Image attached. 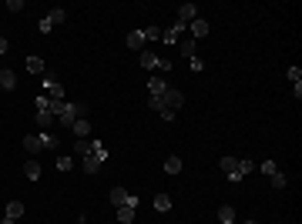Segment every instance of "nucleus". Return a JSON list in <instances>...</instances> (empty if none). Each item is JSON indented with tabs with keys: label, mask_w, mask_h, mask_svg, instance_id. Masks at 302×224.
Instances as JSON below:
<instances>
[{
	"label": "nucleus",
	"mask_w": 302,
	"mask_h": 224,
	"mask_svg": "<svg viewBox=\"0 0 302 224\" xmlns=\"http://www.w3.org/2000/svg\"><path fill=\"white\" fill-rule=\"evenodd\" d=\"M74 154H77V157H94V161L104 164V161H108V144H101V141H88V137H84V141H77V144H74Z\"/></svg>",
	"instance_id": "obj_1"
},
{
	"label": "nucleus",
	"mask_w": 302,
	"mask_h": 224,
	"mask_svg": "<svg viewBox=\"0 0 302 224\" xmlns=\"http://www.w3.org/2000/svg\"><path fill=\"white\" fill-rule=\"evenodd\" d=\"M185 104V94L181 91H175V87H168V91L161 94V107H158V114H178V107Z\"/></svg>",
	"instance_id": "obj_2"
},
{
	"label": "nucleus",
	"mask_w": 302,
	"mask_h": 224,
	"mask_svg": "<svg viewBox=\"0 0 302 224\" xmlns=\"http://www.w3.org/2000/svg\"><path fill=\"white\" fill-rule=\"evenodd\" d=\"M84 114H88V107H84V104H71V100H64V111H60V124H64V127H71V124H74V121H81Z\"/></svg>",
	"instance_id": "obj_3"
},
{
	"label": "nucleus",
	"mask_w": 302,
	"mask_h": 224,
	"mask_svg": "<svg viewBox=\"0 0 302 224\" xmlns=\"http://www.w3.org/2000/svg\"><path fill=\"white\" fill-rule=\"evenodd\" d=\"M108 204L111 207H124V204H134L138 207V198H131L124 187H111V194H108Z\"/></svg>",
	"instance_id": "obj_4"
},
{
	"label": "nucleus",
	"mask_w": 302,
	"mask_h": 224,
	"mask_svg": "<svg viewBox=\"0 0 302 224\" xmlns=\"http://www.w3.org/2000/svg\"><path fill=\"white\" fill-rule=\"evenodd\" d=\"M141 67H145V71H168L171 64L161 60L158 54H151V50H141Z\"/></svg>",
	"instance_id": "obj_5"
},
{
	"label": "nucleus",
	"mask_w": 302,
	"mask_h": 224,
	"mask_svg": "<svg viewBox=\"0 0 302 224\" xmlns=\"http://www.w3.org/2000/svg\"><path fill=\"white\" fill-rule=\"evenodd\" d=\"M185 30H188V27H181V24L175 20V24H171L168 30L161 34V40H165V44H181V37H185Z\"/></svg>",
	"instance_id": "obj_6"
},
{
	"label": "nucleus",
	"mask_w": 302,
	"mask_h": 224,
	"mask_svg": "<svg viewBox=\"0 0 302 224\" xmlns=\"http://www.w3.org/2000/svg\"><path fill=\"white\" fill-rule=\"evenodd\" d=\"M191 20H198V7H195V3H185V7H178V24H181V27H188Z\"/></svg>",
	"instance_id": "obj_7"
},
{
	"label": "nucleus",
	"mask_w": 302,
	"mask_h": 224,
	"mask_svg": "<svg viewBox=\"0 0 302 224\" xmlns=\"http://www.w3.org/2000/svg\"><path fill=\"white\" fill-rule=\"evenodd\" d=\"M124 44H128L131 50H138V54H141V50H145V34H141V30H131V34L124 37Z\"/></svg>",
	"instance_id": "obj_8"
},
{
	"label": "nucleus",
	"mask_w": 302,
	"mask_h": 224,
	"mask_svg": "<svg viewBox=\"0 0 302 224\" xmlns=\"http://www.w3.org/2000/svg\"><path fill=\"white\" fill-rule=\"evenodd\" d=\"M27 74H47V64H44L37 54H30L27 57Z\"/></svg>",
	"instance_id": "obj_9"
},
{
	"label": "nucleus",
	"mask_w": 302,
	"mask_h": 224,
	"mask_svg": "<svg viewBox=\"0 0 302 224\" xmlns=\"http://www.w3.org/2000/svg\"><path fill=\"white\" fill-rule=\"evenodd\" d=\"M71 131H74L77 141H84V137L91 134V121H84V117H81V121H74V124H71Z\"/></svg>",
	"instance_id": "obj_10"
},
{
	"label": "nucleus",
	"mask_w": 302,
	"mask_h": 224,
	"mask_svg": "<svg viewBox=\"0 0 302 224\" xmlns=\"http://www.w3.org/2000/svg\"><path fill=\"white\" fill-rule=\"evenodd\" d=\"M24 150H27V154H37V150H44V144H40V134H27V137H24Z\"/></svg>",
	"instance_id": "obj_11"
},
{
	"label": "nucleus",
	"mask_w": 302,
	"mask_h": 224,
	"mask_svg": "<svg viewBox=\"0 0 302 224\" xmlns=\"http://www.w3.org/2000/svg\"><path fill=\"white\" fill-rule=\"evenodd\" d=\"M0 87H3V91H14V87H17V74L3 67V71H0Z\"/></svg>",
	"instance_id": "obj_12"
},
{
	"label": "nucleus",
	"mask_w": 302,
	"mask_h": 224,
	"mask_svg": "<svg viewBox=\"0 0 302 224\" xmlns=\"http://www.w3.org/2000/svg\"><path fill=\"white\" fill-rule=\"evenodd\" d=\"M188 27H191V40H198V37H205V34H208V20H202V17L191 20Z\"/></svg>",
	"instance_id": "obj_13"
},
{
	"label": "nucleus",
	"mask_w": 302,
	"mask_h": 224,
	"mask_svg": "<svg viewBox=\"0 0 302 224\" xmlns=\"http://www.w3.org/2000/svg\"><path fill=\"white\" fill-rule=\"evenodd\" d=\"M148 97H161V94H165V91H168V84H165V80H161V77H151V80H148Z\"/></svg>",
	"instance_id": "obj_14"
},
{
	"label": "nucleus",
	"mask_w": 302,
	"mask_h": 224,
	"mask_svg": "<svg viewBox=\"0 0 302 224\" xmlns=\"http://www.w3.org/2000/svg\"><path fill=\"white\" fill-rule=\"evenodd\" d=\"M114 211H118V221H121V224H131V221H134V204L114 207Z\"/></svg>",
	"instance_id": "obj_15"
},
{
	"label": "nucleus",
	"mask_w": 302,
	"mask_h": 224,
	"mask_svg": "<svg viewBox=\"0 0 302 224\" xmlns=\"http://www.w3.org/2000/svg\"><path fill=\"white\" fill-rule=\"evenodd\" d=\"M218 221H222V224H235V207L222 204V207H218Z\"/></svg>",
	"instance_id": "obj_16"
},
{
	"label": "nucleus",
	"mask_w": 302,
	"mask_h": 224,
	"mask_svg": "<svg viewBox=\"0 0 302 224\" xmlns=\"http://www.w3.org/2000/svg\"><path fill=\"white\" fill-rule=\"evenodd\" d=\"M81 168H84V174H97V171H101V161H94V157H81Z\"/></svg>",
	"instance_id": "obj_17"
},
{
	"label": "nucleus",
	"mask_w": 302,
	"mask_h": 224,
	"mask_svg": "<svg viewBox=\"0 0 302 224\" xmlns=\"http://www.w3.org/2000/svg\"><path fill=\"white\" fill-rule=\"evenodd\" d=\"M165 174H181V157H175V154H171L168 161H165Z\"/></svg>",
	"instance_id": "obj_18"
},
{
	"label": "nucleus",
	"mask_w": 302,
	"mask_h": 224,
	"mask_svg": "<svg viewBox=\"0 0 302 224\" xmlns=\"http://www.w3.org/2000/svg\"><path fill=\"white\" fill-rule=\"evenodd\" d=\"M20 214H24V204H20V201H10V204H7V218H10V221H17Z\"/></svg>",
	"instance_id": "obj_19"
},
{
	"label": "nucleus",
	"mask_w": 302,
	"mask_h": 224,
	"mask_svg": "<svg viewBox=\"0 0 302 224\" xmlns=\"http://www.w3.org/2000/svg\"><path fill=\"white\" fill-rule=\"evenodd\" d=\"M24 171H27V177H30V181H37V177H40V164L34 161V157L27 161V168H24Z\"/></svg>",
	"instance_id": "obj_20"
},
{
	"label": "nucleus",
	"mask_w": 302,
	"mask_h": 224,
	"mask_svg": "<svg viewBox=\"0 0 302 224\" xmlns=\"http://www.w3.org/2000/svg\"><path fill=\"white\" fill-rule=\"evenodd\" d=\"M154 211H171V198L168 194H158V198H154Z\"/></svg>",
	"instance_id": "obj_21"
},
{
	"label": "nucleus",
	"mask_w": 302,
	"mask_h": 224,
	"mask_svg": "<svg viewBox=\"0 0 302 224\" xmlns=\"http://www.w3.org/2000/svg\"><path fill=\"white\" fill-rule=\"evenodd\" d=\"M47 20H51V24H64V20H67V10H60V7H54V10L47 14Z\"/></svg>",
	"instance_id": "obj_22"
},
{
	"label": "nucleus",
	"mask_w": 302,
	"mask_h": 224,
	"mask_svg": "<svg viewBox=\"0 0 302 224\" xmlns=\"http://www.w3.org/2000/svg\"><path fill=\"white\" fill-rule=\"evenodd\" d=\"M235 171H239V174H242V177H245V174H252V171H255V164H252V161H248V157H242V161H239V164H235Z\"/></svg>",
	"instance_id": "obj_23"
},
{
	"label": "nucleus",
	"mask_w": 302,
	"mask_h": 224,
	"mask_svg": "<svg viewBox=\"0 0 302 224\" xmlns=\"http://www.w3.org/2000/svg\"><path fill=\"white\" fill-rule=\"evenodd\" d=\"M40 144H44L47 150H54L57 148V137H54V134H47V131H40Z\"/></svg>",
	"instance_id": "obj_24"
},
{
	"label": "nucleus",
	"mask_w": 302,
	"mask_h": 224,
	"mask_svg": "<svg viewBox=\"0 0 302 224\" xmlns=\"http://www.w3.org/2000/svg\"><path fill=\"white\" fill-rule=\"evenodd\" d=\"M141 34H145V40H161V27H154V24H151V27L141 30Z\"/></svg>",
	"instance_id": "obj_25"
},
{
	"label": "nucleus",
	"mask_w": 302,
	"mask_h": 224,
	"mask_svg": "<svg viewBox=\"0 0 302 224\" xmlns=\"http://www.w3.org/2000/svg\"><path fill=\"white\" fill-rule=\"evenodd\" d=\"M71 168H74V157L60 154V157H57V171H71Z\"/></svg>",
	"instance_id": "obj_26"
},
{
	"label": "nucleus",
	"mask_w": 302,
	"mask_h": 224,
	"mask_svg": "<svg viewBox=\"0 0 302 224\" xmlns=\"http://www.w3.org/2000/svg\"><path fill=\"white\" fill-rule=\"evenodd\" d=\"M235 164H239L235 157H222V161H218V168L225 171V174H232V171H235Z\"/></svg>",
	"instance_id": "obj_27"
},
{
	"label": "nucleus",
	"mask_w": 302,
	"mask_h": 224,
	"mask_svg": "<svg viewBox=\"0 0 302 224\" xmlns=\"http://www.w3.org/2000/svg\"><path fill=\"white\" fill-rule=\"evenodd\" d=\"M188 67H191V71H195V74H202V71H205V60H202V57L195 54V57H191V60H188Z\"/></svg>",
	"instance_id": "obj_28"
},
{
	"label": "nucleus",
	"mask_w": 302,
	"mask_h": 224,
	"mask_svg": "<svg viewBox=\"0 0 302 224\" xmlns=\"http://www.w3.org/2000/svg\"><path fill=\"white\" fill-rule=\"evenodd\" d=\"M181 54H185V57H188V60H191V57H195V40H181Z\"/></svg>",
	"instance_id": "obj_29"
},
{
	"label": "nucleus",
	"mask_w": 302,
	"mask_h": 224,
	"mask_svg": "<svg viewBox=\"0 0 302 224\" xmlns=\"http://www.w3.org/2000/svg\"><path fill=\"white\" fill-rule=\"evenodd\" d=\"M269 177H272V187H279V191L285 187V174L282 171H275V174H269Z\"/></svg>",
	"instance_id": "obj_30"
},
{
	"label": "nucleus",
	"mask_w": 302,
	"mask_h": 224,
	"mask_svg": "<svg viewBox=\"0 0 302 224\" xmlns=\"http://www.w3.org/2000/svg\"><path fill=\"white\" fill-rule=\"evenodd\" d=\"M289 80H292V84H302V71L299 67H289Z\"/></svg>",
	"instance_id": "obj_31"
},
{
	"label": "nucleus",
	"mask_w": 302,
	"mask_h": 224,
	"mask_svg": "<svg viewBox=\"0 0 302 224\" xmlns=\"http://www.w3.org/2000/svg\"><path fill=\"white\" fill-rule=\"evenodd\" d=\"M259 171H262L265 177H269V174H275V171H279V168H275V161H265V164H262V168H259Z\"/></svg>",
	"instance_id": "obj_32"
},
{
	"label": "nucleus",
	"mask_w": 302,
	"mask_h": 224,
	"mask_svg": "<svg viewBox=\"0 0 302 224\" xmlns=\"http://www.w3.org/2000/svg\"><path fill=\"white\" fill-rule=\"evenodd\" d=\"M37 30H40V34H51V30H54V24H51V20L44 17V20H40V24H37Z\"/></svg>",
	"instance_id": "obj_33"
},
{
	"label": "nucleus",
	"mask_w": 302,
	"mask_h": 224,
	"mask_svg": "<svg viewBox=\"0 0 302 224\" xmlns=\"http://www.w3.org/2000/svg\"><path fill=\"white\" fill-rule=\"evenodd\" d=\"M7 10H14V14L24 10V0H7Z\"/></svg>",
	"instance_id": "obj_34"
},
{
	"label": "nucleus",
	"mask_w": 302,
	"mask_h": 224,
	"mask_svg": "<svg viewBox=\"0 0 302 224\" xmlns=\"http://www.w3.org/2000/svg\"><path fill=\"white\" fill-rule=\"evenodd\" d=\"M7 47H10V44H7V40H3V37H0V57H3V54H7Z\"/></svg>",
	"instance_id": "obj_35"
},
{
	"label": "nucleus",
	"mask_w": 302,
	"mask_h": 224,
	"mask_svg": "<svg viewBox=\"0 0 302 224\" xmlns=\"http://www.w3.org/2000/svg\"><path fill=\"white\" fill-rule=\"evenodd\" d=\"M0 224H17V221H10V218H3V221H0Z\"/></svg>",
	"instance_id": "obj_36"
},
{
	"label": "nucleus",
	"mask_w": 302,
	"mask_h": 224,
	"mask_svg": "<svg viewBox=\"0 0 302 224\" xmlns=\"http://www.w3.org/2000/svg\"><path fill=\"white\" fill-rule=\"evenodd\" d=\"M242 224H259V221H242Z\"/></svg>",
	"instance_id": "obj_37"
}]
</instances>
